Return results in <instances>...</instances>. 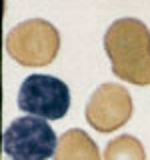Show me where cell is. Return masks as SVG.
<instances>
[{
  "label": "cell",
  "instance_id": "obj_1",
  "mask_svg": "<svg viewBox=\"0 0 150 160\" xmlns=\"http://www.w3.org/2000/svg\"><path fill=\"white\" fill-rule=\"evenodd\" d=\"M112 72L136 86L150 84V30L138 18H118L104 34Z\"/></svg>",
  "mask_w": 150,
  "mask_h": 160
},
{
  "label": "cell",
  "instance_id": "obj_2",
  "mask_svg": "<svg viewBox=\"0 0 150 160\" xmlns=\"http://www.w3.org/2000/svg\"><path fill=\"white\" fill-rule=\"evenodd\" d=\"M60 34L54 24L30 18L16 24L6 36V50L22 66H48L58 54Z\"/></svg>",
  "mask_w": 150,
  "mask_h": 160
},
{
  "label": "cell",
  "instance_id": "obj_3",
  "mask_svg": "<svg viewBox=\"0 0 150 160\" xmlns=\"http://www.w3.org/2000/svg\"><path fill=\"white\" fill-rule=\"evenodd\" d=\"M56 132L48 120L20 116L2 134V148L12 160H48L56 152Z\"/></svg>",
  "mask_w": 150,
  "mask_h": 160
},
{
  "label": "cell",
  "instance_id": "obj_4",
  "mask_svg": "<svg viewBox=\"0 0 150 160\" xmlns=\"http://www.w3.org/2000/svg\"><path fill=\"white\" fill-rule=\"evenodd\" d=\"M18 108L28 116L60 120L70 108V90L62 80L48 74H32L24 78L18 90Z\"/></svg>",
  "mask_w": 150,
  "mask_h": 160
},
{
  "label": "cell",
  "instance_id": "obj_5",
  "mask_svg": "<svg viewBox=\"0 0 150 160\" xmlns=\"http://www.w3.org/2000/svg\"><path fill=\"white\" fill-rule=\"evenodd\" d=\"M132 118V96L122 84L106 82L94 90L86 104V120L98 132L108 134Z\"/></svg>",
  "mask_w": 150,
  "mask_h": 160
},
{
  "label": "cell",
  "instance_id": "obj_6",
  "mask_svg": "<svg viewBox=\"0 0 150 160\" xmlns=\"http://www.w3.org/2000/svg\"><path fill=\"white\" fill-rule=\"evenodd\" d=\"M54 160H100V150L80 128H70L58 138Z\"/></svg>",
  "mask_w": 150,
  "mask_h": 160
},
{
  "label": "cell",
  "instance_id": "obj_7",
  "mask_svg": "<svg viewBox=\"0 0 150 160\" xmlns=\"http://www.w3.org/2000/svg\"><path fill=\"white\" fill-rule=\"evenodd\" d=\"M104 160H146V152L138 138L120 134L106 144Z\"/></svg>",
  "mask_w": 150,
  "mask_h": 160
}]
</instances>
